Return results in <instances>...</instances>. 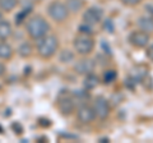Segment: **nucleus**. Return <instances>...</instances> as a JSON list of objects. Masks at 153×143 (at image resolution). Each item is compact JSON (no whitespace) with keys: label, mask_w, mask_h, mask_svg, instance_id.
Listing matches in <instances>:
<instances>
[{"label":"nucleus","mask_w":153,"mask_h":143,"mask_svg":"<svg viewBox=\"0 0 153 143\" xmlns=\"http://www.w3.org/2000/svg\"><path fill=\"white\" fill-rule=\"evenodd\" d=\"M26 30L28 36L33 40H38L41 37L46 36L50 31V25L46 22V19L41 16H35L31 19H28L26 25Z\"/></svg>","instance_id":"nucleus-1"},{"label":"nucleus","mask_w":153,"mask_h":143,"mask_svg":"<svg viewBox=\"0 0 153 143\" xmlns=\"http://www.w3.org/2000/svg\"><path fill=\"white\" fill-rule=\"evenodd\" d=\"M57 47H59V41L54 35H46L37 40V52L44 59L54 56Z\"/></svg>","instance_id":"nucleus-2"},{"label":"nucleus","mask_w":153,"mask_h":143,"mask_svg":"<svg viewBox=\"0 0 153 143\" xmlns=\"http://www.w3.org/2000/svg\"><path fill=\"white\" fill-rule=\"evenodd\" d=\"M47 13L51 19H54L55 22H64L69 16V10L66 5L61 1H51L47 7Z\"/></svg>","instance_id":"nucleus-3"},{"label":"nucleus","mask_w":153,"mask_h":143,"mask_svg":"<svg viewBox=\"0 0 153 143\" xmlns=\"http://www.w3.org/2000/svg\"><path fill=\"white\" fill-rule=\"evenodd\" d=\"M73 46L75 51L80 55H88L93 51L94 49V41L92 40V37L89 35H80L78 37H75L73 41Z\"/></svg>","instance_id":"nucleus-4"},{"label":"nucleus","mask_w":153,"mask_h":143,"mask_svg":"<svg viewBox=\"0 0 153 143\" xmlns=\"http://www.w3.org/2000/svg\"><path fill=\"white\" fill-rule=\"evenodd\" d=\"M93 110L96 116H98L100 119H106L110 114V105L108 101L103 96H98L94 98V102H93Z\"/></svg>","instance_id":"nucleus-5"},{"label":"nucleus","mask_w":153,"mask_h":143,"mask_svg":"<svg viewBox=\"0 0 153 143\" xmlns=\"http://www.w3.org/2000/svg\"><path fill=\"white\" fill-rule=\"evenodd\" d=\"M103 17V10L101 8H97V7H91L88 8L87 10L83 13V21L84 23H87V25H97V23L101 22Z\"/></svg>","instance_id":"nucleus-6"},{"label":"nucleus","mask_w":153,"mask_h":143,"mask_svg":"<svg viewBox=\"0 0 153 143\" xmlns=\"http://www.w3.org/2000/svg\"><path fill=\"white\" fill-rule=\"evenodd\" d=\"M129 42L134 47H146L149 42V33L144 31H134L129 36Z\"/></svg>","instance_id":"nucleus-7"},{"label":"nucleus","mask_w":153,"mask_h":143,"mask_svg":"<svg viewBox=\"0 0 153 143\" xmlns=\"http://www.w3.org/2000/svg\"><path fill=\"white\" fill-rule=\"evenodd\" d=\"M94 66H96L94 60L88 59V58H84V59L78 60L74 64V70H75V73L85 75V74H88V73H92L93 69H94Z\"/></svg>","instance_id":"nucleus-8"},{"label":"nucleus","mask_w":153,"mask_h":143,"mask_svg":"<svg viewBox=\"0 0 153 143\" xmlns=\"http://www.w3.org/2000/svg\"><path fill=\"white\" fill-rule=\"evenodd\" d=\"M57 107L63 115H70L75 109L74 100L69 96H60L57 100Z\"/></svg>","instance_id":"nucleus-9"},{"label":"nucleus","mask_w":153,"mask_h":143,"mask_svg":"<svg viewBox=\"0 0 153 143\" xmlns=\"http://www.w3.org/2000/svg\"><path fill=\"white\" fill-rule=\"evenodd\" d=\"M76 116H78V120L83 124H88V123H92L96 118V114L93 107H89L87 105H83L78 109L76 111Z\"/></svg>","instance_id":"nucleus-10"},{"label":"nucleus","mask_w":153,"mask_h":143,"mask_svg":"<svg viewBox=\"0 0 153 143\" xmlns=\"http://www.w3.org/2000/svg\"><path fill=\"white\" fill-rule=\"evenodd\" d=\"M138 27L140 28L142 31H144L147 33L153 32V17H140L137 22Z\"/></svg>","instance_id":"nucleus-11"},{"label":"nucleus","mask_w":153,"mask_h":143,"mask_svg":"<svg viewBox=\"0 0 153 143\" xmlns=\"http://www.w3.org/2000/svg\"><path fill=\"white\" fill-rule=\"evenodd\" d=\"M98 83H100V79H98L97 75H94L93 73L85 74V78L83 80V86H84V88L87 89V91L96 88L98 86Z\"/></svg>","instance_id":"nucleus-12"},{"label":"nucleus","mask_w":153,"mask_h":143,"mask_svg":"<svg viewBox=\"0 0 153 143\" xmlns=\"http://www.w3.org/2000/svg\"><path fill=\"white\" fill-rule=\"evenodd\" d=\"M13 27L8 21H0V40H7L12 36Z\"/></svg>","instance_id":"nucleus-13"},{"label":"nucleus","mask_w":153,"mask_h":143,"mask_svg":"<svg viewBox=\"0 0 153 143\" xmlns=\"http://www.w3.org/2000/svg\"><path fill=\"white\" fill-rule=\"evenodd\" d=\"M13 56V47L5 41H0V59L8 60Z\"/></svg>","instance_id":"nucleus-14"},{"label":"nucleus","mask_w":153,"mask_h":143,"mask_svg":"<svg viewBox=\"0 0 153 143\" xmlns=\"http://www.w3.org/2000/svg\"><path fill=\"white\" fill-rule=\"evenodd\" d=\"M65 5H66V8H68L69 12L76 13L84 7V1L83 0H68Z\"/></svg>","instance_id":"nucleus-15"},{"label":"nucleus","mask_w":153,"mask_h":143,"mask_svg":"<svg viewBox=\"0 0 153 143\" xmlns=\"http://www.w3.org/2000/svg\"><path fill=\"white\" fill-rule=\"evenodd\" d=\"M18 5V0H0V10L1 12H12Z\"/></svg>","instance_id":"nucleus-16"},{"label":"nucleus","mask_w":153,"mask_h":143,"mask_svg":"<svg viewBox=\"0 0 153 143\" xmlns=\"http://www.w3.org/2000/svg\"><path fill=\"white\" fill-rule=\"evenodd\" d=\"M33 52V47L31 46V44L28 42H23V44L18 47V54L22 56V58H28L31 56Z\"/></svg>","instance_id":"nucleus-17"},{"label":"nucleus","mask_w":153,"mask_h":143,"mask_svg":"<svg viewBox=\"0 0 153 143\" xmlns=\"http://www.w3.org/2000/svg\"><path fill=\"white\" fill-rule=\"evenodd\" d=\"M59 60L61 61V63H70V61L74 60V52L68 50V49L63 50L59 55Z\"/></svg>","instance_id":"nucleus-18"},{"label":"nucleus","mask_w":153,"mask_h":143,"mask_svg":"<svg viewBox=\"0 0 153 143\" xmlns=\"http://www.w3.org/2000/svg\"><path fill=\"white\" fill-rule=\"evenodd\" d=\"M116 78H117V73H116V70H114V69H108L103 73L105 83H112Z\"/></svg>","instance_id":"nucleus-19"},{"label":"nucleus","mask_w":153,"mask_h":143,"mask_svg":"<svg viewBox=\"0 0 153 143\" xmlns=\"http://www.w3.org/2000/svg\"><path fill=\"white\" fill-rule=\"evenodd\" d=\"M79 31H80V33H83V35H92L93 33V31H92V28H91V25H82V26H79Z\"/></svg>","instance_id":"nucleus-20"},{"label":"nucleus","mask_w":153,"mask_h":143,"mask_svg":"<svg viewBox=\"0 0 153 143\" xmlns=\"http://www.w3.org/2000/svg\"><path fill=\"white\" fill-rule=\"evenodd\" d=\"M105 31H108L110 33L114 32V23L111 19H106V22H105Z\"/></svg>","instance_id":"nucleus-21"},{"label":"nucleus","mask_w":153,"mask_h":143,"mask_svg":"<svg viewBox=\"0 0 153 143\" xmlns=\"http://www.w3.org/2000/svg\"><path fill=\"white\" fill-rule=\"evenodd\" d=\"M123 4H125V5H137L138 3H140L142 0H120Z\"/></svg>","instance_id":"nucleus-22"},{"label":"nucleus","mask_w":153,"mask_h":143,"mask_svg":"<svg viewBox=\"0 0 153 143\" xmlns=\"http://www.w3.org/2000/svg\"><path fill=\"white\" fill-rule=\"evenodd\" d=\"M147 56L153 61V45H151V46L147 49Z\"/></svg>","instance_id":"nucleus-23"},{"label":"nucleus","mask_w":153,"mask_h":143,"mask_svg":"<svg viewBox=\"0 0 153 143\" xmlns=\"http://www.w3.org/2000/svg\"><path fill=\"white\" fill-rule=\"evenodd\" d=\"M146 12L149 14V17H153V5L152 4H147L146 5Z\"/></svg>","instance_id":"nucleus-24"},{"label":"nucleus","mask_w":153,"mask_h":143,"mask_svg":"<svg viewBox=\"0 0 153 143\" xmlns=\"http://www.w3.org/2000/svg\"><path fill=\"white\" fill-rule=\"evenodd\" d=\"M4 73H5V66H4L1 63H0V77H1V75H4Z\"/></svg>","instance_id":"nucleus-25"},{"label":"nucleus","mask_w":153,"mask_h":143,"mask_svg":"<svg viewBox=\"0 0 153 143\" xmlns=\"http://www.w3.org/2000/svg\"><path fill=\"white\" fill-rule=\"evenodd\" d=\"M100 142H108V138H101Z\"/></svg>","instance_id":"nucleus-26"},{"label":"nucleus","mask_w":153,"mask_h":143,"mask_svg":"<svg viewBox=\"0 0 153 143\" xmlns=\"http://www.w3.org/2000/svg\"><path fill=\"white\" fill-rule=\"evenodd\" d=\"M0 21H3V12L0 10Z\"/></svg>","instance_id":"nucleus-27"}]
</instances>
